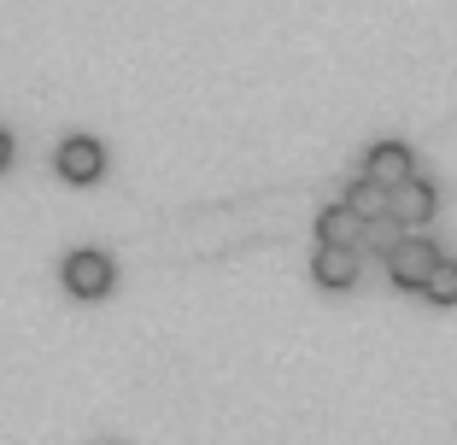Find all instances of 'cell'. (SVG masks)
Segmentation results:
<instances>
[{
    "label": "cell",
    "instance_id": "1",
    "mask_svg": "<svg viewBox=\"0 0 457 445\" xmlns=\"http://www.w3.org/2000/svg\"><path fill=\"white\" fill-rule=\"evenodd\" d=\"M387 270H393L399 287H428V276L440 270V246L422 241V235H404V241L387 252Z\"/></svg>",
    "mask_w": 457,
    "mask_h": 445
},
{
    "label": "cell",
    "instance_id": "2",
    "mask_svg": "<svg viewBox=\"0 0 457 445\" xmlns=\"http://www.w3.org/2000/svg\"><path fill=\"white\" fill-rule=\"evenodd\" d=\"M112 276H118V270H112V258L95 252V246H77V252L65 258V287L77 299H100L112 287Z\"/></svg>",
    "mask_w": 457,
    "mask_h": 445
},
{
    "label": "cell",
    "instance_id": "3",
    "mask_svg": "<svg viewBox=\"0 0 457 445\" xmlns=\"http://www.w3.org/2000/svg\"><path fill=\"white\" fill-rule=\"evenodd\" d=\"M54 164H59L65 182H95V176L106 170V147H100L95 136H71V141H59Z\"/></svg>",
    "mask_w": 457,
    "mask_h": 445
},
{
    "label": "cell",
    "instance_id": "4",
    "mask_svg": "<svg viewBox=\"0 0 457 445\" xmlns=\"http://www.w3.org/2000/svg\"><path fill=\"white\" fill-rule=\"evenodd\" d=\"M363 176H376L381 188H399V182H411V176H417V159H411V147H404V141H376V147H370V159H363Z\"/></svg>",
    "mask_w": 457,
    "mask_h": 445
},
{
    "label": "cell",
    "instance_id": "5",
    "mask_svg": "<svg viewBox=\"0 0 457 445\" xmlns=\"http://www.w3.org/2000/svg\"><path fill=\"white\" fill-rule=\"evenodd\" d=\"M363 229H370V223H363V217L352 211L346 200H340V205H323V211H317V235H323V246H358V241H363Z\"/></svg>",
    "mask_w": 457,
    "mask_h": 445
},
{
    "label": "cell",
    "instance_id": "6",
    "mask_svg": "<svg viewBox=\"0 0 457 445\" xmlns=\"http://www.w3.org/2000/svg\"><path fill=\"white\" fill-rule=\"evenodd\" d=\"M393 223H428L434 217V188L422 182V176H411V182H399L393 188V205H387Z\"/></svg>",
    "mask_w": 457,
    "mask_h": 445
},
{
    "label": "cell",
    "instance_id": "7",
    "mask_svg": "<svg viewBox=\"0 0 457 445\" xmlns=\"http://www.w3.org/2000/svg\"><path fill=\"white\" fill-rule=\"evenodd\" d=\"M311 270H317L323 287H352L358 282V246H317Z\"/></svg>",
    "mask_w": 457,
    "mask_h": 445
},
{
    "label": "cell",
    "instance_id": "8",
    "mask_svg": "<svg viewBox=\"0 0 457 445\" xmlns=\"http://www.w3.org/2000/svg\"><path fill=\"white\" fill-rule=\"evenodd\" d=\"M346 205L363 217V223H376V217H387V205H393V188H381L376 176H358V182H352V194H346Z\"/></svg>",
    "mask_w": 457,
    "mask_h": 445
},
{
    "label": "cell",
    "instance_id": "9",
    "mask_svg": "<svg viewBox=\"0 0 457 445\" xmlns=\"http://www.w3.org/2000/svg\"><path fill=\"white\" fill-rule=\"evenodd\" d=\"M422 293L434 299V305H457V258H440V270L428 276V287Z\"/></svg>",
    "mask_w": 457,
    "mask_h": 445
},
{
    "label": "cell",
    "instance_id": "10",
    "mask_svg": "<svg viewBox=\"0 0 457 445\" xmlns=\"http://www.w3.org/2000/svg\"><path fill=\"white\" fill-rule=\"evenodd\" d=\"M12 164V129H0V170Z\"/></svg>",
    "mask_w": 457,
    "mask_h": 445
}]
</instances>
